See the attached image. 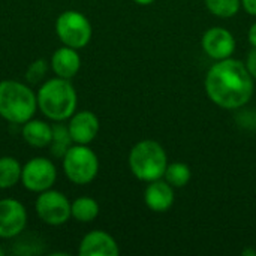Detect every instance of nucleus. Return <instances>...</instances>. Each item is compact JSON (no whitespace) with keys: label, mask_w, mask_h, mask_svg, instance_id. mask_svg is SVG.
Listing matches in <instances>:
<instances>
[{"label":"nucleus","mask_w":256,"mask_h":256,"mask_svg":"<svg viewBox=\"0 0 256 256\" xmlns=\"http://www.w3.org/2000/svg\"><path fill=\"white\" fill-rule=\"evenodd\" d=\"M204 84L208 98L225 110L246 105L254 94V76L243 62L231 57L214 63L207 72Z\"/></svg>","instance_id":"1"},{"label":"nucleus","mask_w":256,"mask_h":256,"mask_svg":"<svg viewBox=\"0 0 256 256\" xmlns=\"http://www.w3.org/2000/svg\"><path fill=\"white\" fill-rule=\"evenodd\" d=\"M38 108L52 122H64L76 110V92L69 80L56 76L45 81L38 90Z\"/></svg>","instance_id":"2"},{"label":"nucleus","mask_w":256,"mask_h":256,"mask_svg":"<svg viewBox=\"0 0 256 256\" xmlns=\"http://www.w3.org/2000/svg\"><path fill=\"white\" fill-rule=\"evenodd\" d=\"M38 110L34 92L22 82L4 80L0 81V117L4 120L24 124Z\"/></svg>","instance_id":"3"},{"label":"nucleus","mask_w":256,"mask_h":256,"mask_svg":"<svg viewBox=\"0 0 256 256\" xmlns=\"http://www.w3.org/2000/svg\"><path fill=\"white\" fill-rule=\"evenodd\" d=\"M129 166L136 178L150 183L164 177L168 166V158L159 142L144 140L132 147L129 153Z\"/></svg>","instance_id":"4"},{"label":"nucleus","mask_w":256,"mask_h":256,"mask_svg":"<svg viewBox=\"0 0 256 256\" xmlns=\"http://www.w3.org/2000/svg\"><path fill=\"white\" fill-rule=\"evenodd\" d=\"M63 171L75 184H88L99 171L96 153L84 144L72 146L63 156Z\"/></svg>","instance_id":"5"},{"label":"nucleus","mask_w":256,"mask_h":256,"mask_svg":"<svg viewBox=\"0 0 256 256\" xmlns=\"http://www.w3.org/2000/svg\"><path fill=\"white\" fill-rule=\"evenodd\" d=\"M56 33L63 45L80 50L92 39V24L78 10H64L56 21Z\"/></svg>","instance_id":"6"},{"label":"nucleus","mask_w":256,"mask_h":256,"mask_svg":"<svg viewBox=\"0 0 256 256\" xmlns=\"http://www.w3.org/2000/svg\"><path fill=\"white\" fill-rule=\"evenodd\" d=\"M36 213L39 219L51 226H60L70 219V202L58 190H44L39 194L36 204Z\"/></svg>","instance_id":"7"},{"label":"nucleus","mask_w":256,"mask_h":256,"mask_svg":"<svg viewBox=\"0 0 256 256\" xmlns=\"http://www.w3.org/2000/svg\"><path fill=\"white\" fill-rule=\"evenodd\" d=\"M56 180V165L46 158H33L22 166L21 183L30 192L40 194L44 190H48L54 186Z\"/></svg>","instance_id":"8"},{"label":"nucleus","mask_w":256,"mask_h":256,"mask_svg":"<svg viewBox=\"0 0 256 256\" xmlns=\"http://www.w3.org/2000/svg\"><path fill=\"white\" fill-rule=\"evenodd\" d=\"M27 225L26 207L12 198L0 200V238H15L21 236Z\"/></svg>","instance_id":"9"},{"label":"nucleus","mask_w":256,"mask_h":256,"mask_svg":"<svg viewBox=\"0 0 256 256\" xmlns=\"http://www.w3.org/2000/svg\"><path fill=\"white\" fill-rule=\"evenodd\" d=\"M202 48L207 56L214 60H224L232 56L236 50V39L231 32L222 27L208 28L202 36Z\"/></svg>","instance_id":"10"},{"label":"nucleus","mask_w":256,"mask_h":256,"mask_svg":"<svg viewBox=\"0 0 256 256\" xmlns=\"http://www.w3.org/2000/svg\"><path fill=\"white\" fill-rule=\"evenodd\" d=\"M69 134L75 144H90L99 132V120L92 111L74 112L68 123Z\"/></svg>","instance_id":"11"},{"label":"nucleus","mask_w":256,"mask_h":256,"mask_svg":"<svg viewBox=\"0 0 256 256\" xmlns=\"http://www.w3.org/2000/svg\"><path fill=\"white\" fill-rule=\"evenodd\" d=\"M78 254L80 256H117L120 249L108 232L98 230L82 237Z\"/></svg>","instance_id":"12"},{"label":"nucleus","mask_w":256,"mask_h":256,"mask_svg":"<svg viewBox=\"0 0 256 256\" xmlns=\"http://www.w3.org/2000/svg\"><path fill=\"white\" fill-rule=\"evenodd\" d=\"M144 201H146V206L153 212H158V213L168 212L171 206L174 204L172 186L168 182H162L160 178L150 182V184L146 188V192H144Z\"/></svg>","instance_id":"13"},{"label":"nucleus","mask_w":256,"mask_h":256,"mask_svg":"<svg viewBox=\"0 0 256 256\" xmlns=\"http://www.w3.org/2000/svg\"><path fill=\"white\" fill-rule=\"evenodd\" d=\"M51 68L54 74L60 78L70 80L75 76L81 68V57L75 48L63 45L57 48L51 56Z\"/></svg>","instance_id":"14"},{"label":"nucleus","mask_w":256,"mask_h":256,"mask_svg":"<svg viewBox=\"0 0 256 256\" xmlns=\"http://www.w3.org/2000/svg\"><path fill=\"white\" fill-rule=\"evenodd\" d=\"M52 136V126L44 120H33L24 123L22 126V138L24 141L36 148L48 147Z\"/></svg>","instance_id":"15"},{"label":"nucleus","mask_w":256,"mask_h":256,"mask_svg":"<svg viewBox=\"0 0 256 256\" xmlns=\"http://www.w3.org/2000/svg\"><path fill=\"white\" fill-rule=\"evenodd\" d=\"M70 214L76 222H82V224L93 222L99 214V204L90 196L76 198L70 204Z\"/></svg>","instance_id":"16"},{"label":"nucleus","mask_w":256,"mask_h":256,"mask_svg":"<svg viewBox=\"0 0 256 256\" xmlns=\"http://www.w3.org/2000/svg\"><path fill=\"white\" fill-rule=\"evenodd\" d=\"M22 166L10 156L0 158V189H10L21 182Z\"/></svg>","instance_id":"17"},{"label":"nucleus","mask_w":256,"mask_h":256,"mask_svg":"<svg viewBox=\"0 0 256 256\" xmlns=\"http://www.w3.org/2000/svg\"><path fill=\"white\" fill-rule=\"evenodd\" d=\"M72 136L69 134L68 126L62 124V122H56L52 124V136L50 142V152L54 158H62L66 154V152L72 147Z\"/></svg>","instance_id":"18"},{"label":"nucleus","mask_w":256,"mask_h":256,"mask_svg":"<svg viewBox=\"0 0 256 256\" xmlns=\"http://www.w3.org/2000/svg\"><path fill=\"white\" fill-rule=\"evenodd\" d=\"M190 168L186 165V164H182V162H176V164H171L166 166L165 170V180L172 186V188H183L189 183L190 180Z\"/></svg>","instance_id":"19"},{"label":"nucleus","mask_w":256,"mask_h":256,"mask_svg":"<svg viewBox=\"0 0 256 256\" xmlns=\"http://www.w3.org/2000/svg\"><path fill=\"white\" fill-rule=\"evenodd\" d=\"M207 9L220 18L234 16L242 6V0H206Z\"/></svg>","instance_id":"20"},{"label":"nucleus","mask_w":256,"mask_h":256,"mask_svg":"<svg viewBox=\"0 0 256 256\" xmlns=\"http://www.w3.org/2000/svg\"><path fill=\"white\" fill-rule=\"evenodd\" d=\"M46 62L44 60V58H38V60H34L33 63H30V66L27 68V72H26V78H27V81L28 82H32V84H36V82H39L44 76H45V74H46Z\"/></svg>","instance_id":"21"},{"label":"nucleus","mask_w":256,"mask_h":256,"mask_svg":"<svg viewBox=\"0 0 256 256\" xmlns=\"http://www.w3.org/2000/svg\"><path fill=\"white\" fill-rule=\"evenodd\" d=\"M246 68L250 72V75L256 80V46H254V50L249 52L248 60H246Z\"/></svg>","instance_id":"22"},{"label":"nucleus","mask_w":256,"mask_h":256,"mask_svg":"<svg viewBox=\"0 0 256 256\" xmlns=\"http://www.w3.org/2000/svg\"><path fill=\"white\" fill-rule=\"evenodd\" d=\"M242 4H243V8L246 9L248 14L256 16V0H242Z\"/></svg>","instance_id":"23"},{"label":"nucleus","mask_w":256,"mask_h":256,"mask_svg":"<svg viewBox=\"0 0 256 256\" xmlns=\"http://www.w3.org/2000/svg\"><path fill=\"white\" fill-rule=\"evenodd\" d=\"M249 42L254 45V46H256V22H254L252 24V27L249 28Z\"/></svg>","instance_id":"24"},{"label":"nucleus","mask_w":256,"mask_h":256,"mask_svg":"<svg viewBox=\"0 0 256 256\" xmlns=\"http://www.w3.org/2000/svg\"><path fill=\"white\" fill-rule=\"evenodd\" d=\"M135 3H138V4H142V6H146V4H150V3H153L154 0H134Z\"/></svg>","instance_id":"25"},{"label":"nucleus","mask_w":256,"mask_h":256,"mask_svg":"<svg viewBox=\"0 0 256 256\" xmlns=\"http://www.w3.org/2000/svg\"><path fill=\"white\" fill-rule=\"evenodd\" d=\"M3 255H4V250H3V249L0 248V256H3Z\"/></svg>","instance_id":"26"}]
</instances>
